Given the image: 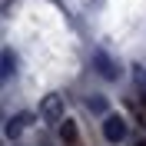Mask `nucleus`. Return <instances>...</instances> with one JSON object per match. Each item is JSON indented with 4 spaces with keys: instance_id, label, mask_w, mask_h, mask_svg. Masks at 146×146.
Returning <instances> with one entry per match:
<instances>
[{
    "instance_id": "obj_2",
    "label": "nucleus",
    "mask_w": 146,
    "mask_h": 146,
    "mask_svg": "<svg viewBox=\"0 0 146 146\" xmlns=\"http://www.w3.org/2000/svg\"><path fill=\"white\" fill-rule=\"evenodd\" d=\"M103 136H106L110 143H119V139L126 136V119L123 116H106L103 119Z\"/></svg>"
},
{
    "instance_id": "obj_6",
    "label": "nucleus",
    "mask_w": 146,
    "mask_h": 146,
    "mask_svg": "<svg viewBox=\"0 0 146 146\" xmlns=\"http://www.w3.org/2000/svg\"><path fill=\"white\" fill-rule=\"evenodd\" d=\"M86 106H90L93 113H103V110H106V100H100V96H90V100H86Z\"/></svg>"
},
{
    "instance_id": "obj_5",
    "label": "nucleus",
    "mask_w": 146,
    "mask_h": 146,
    "mask_svg": "<svg viewBox=\"0 0 146 146\" xmlns=\"http://www.w3.org/2000/svg\"><path fill=\"white\" fill-rule=\"evenodd\" d=\"M60 136H63L66 146H76V126H73V123H63V126H60Z\"/></svg>"
},
{
    "instance_id": "obj_1",
    "label": "nucleus",
    "mask_w": 146,
    "mask_h": 146,
    "mask_svg": "<svg viewBox=\"0 0 146 146\" xmlns=\"http://www.w3.org/2000/svg\"><path fill=\"white\" fill-rule=\"evenodd\" d=\"M40 119L43 123H60L63 119V96H56V93H50V96H43V103H40Z\"/></svg>"
},
{
    "instance_id": "obj_4",
    "label": "nucleus",
    "mask_w": 146,
    "mask_h": 146,
    "mask_svg": "<svg viewBox=\"0 0 146 146\" xmlns=\"http://www.w3.org/2000/svg\"><path fill=\"white\" fill-rule=\"evenodd\" d=\"M96 66H100V73H103V76H106V80H116V76H119L116 63H113V60H106V56H103V53H96Z\"/></svg>"
},
{
    "instance_id": "obj_3",
    "label": "nucleus",
    "mask_w": 146,
    "mask_h": 146,
    "mask_svg": "<svg viewBox=\"0 0 146 146\" xmlns=\"http://www.w3.org/2000/svg\"><path fill=\"white\" fill-rule=\"evenodd\" d=\"M27 123H30V113H17V116L7 123V136H10V139H17L20 133L27 129Z\"/></svg>"
}]
</instances>
